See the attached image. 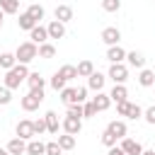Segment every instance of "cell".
<instances>
[{
    "instance_id": "obj_47",
    "label": "cell",
    "mask_w": 155,
    "mask_h": 155,
    "mask_svg": "<svg viewBox=\"0 0 155 155\" xmlns=\"http://www.w3.org/2000/svg\"><path fill=\"white\" fill-rule=\"evenodd\" d=\"M0 155H10V153H7V150H2V148H0Z\"/></svg>"
},
{
    "instance_id": "obj_35",
    "label": "cell",
    "mask_w": 155,
    "mask_h": 155,
    "mask_svg": "<svg viewBox=\"0 0 155 155\" xmlns=\"http://www.w3.org/2000/svg\"><path fill=\"white\" fill-rule=\"evenodd\" d=\"M65 116H73V119H82V104H70Z\"/></svg>"
},
{
    "instance_id": "obj_39",
    "label": "cell",
    "mask_w": 155,
    "mask_h": 155,
    "mask_svg": "<svg viewBox=\"0 0 155 155\" xmlns=\"http://www.w3.org/2000/svg\"><path fill=\"white\" fill-rule=\"evenodd\" d=\"M126 116L136 121V119H140V116H143V109H140L138 104H133V102H131V109H128V114H126Z\"/></svg>"
},
{
    "instance_id": "obj_37",
    "label": "cell",
    "mask_w": 155,
    "mask_h": 155,
    "mask_svg": "<svg viewBox=\"0 0 155 155\" xmlns=\"http://www.w3.org/2000/svg\"><path fill=\"white\" fill-rule=\"evenodd\" d=\"M63 150H61V145L56 143V140H51V143H46V150H44V155H61Z\"/></svg>"
},
{
    "instance_id": "obj_9",
    "label": "cell",
    "mask_w": 155,
    "mask_h": 155,
    "mask_svg": "<svg viewBox=\"0 0 155 155\" xmlns=\"http://www.w3.org/2000/svg\"><path fill=\"white\" fill-rule=\"evenodd\" d=\"M17 138H22V140H31L34 138V128H31V121L29 119H22L17 124Z\"/></svg>"
},
{
    "instance_id": "obj_12",
    "label": "cell",
    "mask_w": 155,
    "mask_h": 155,
    "mask_svg": "<svg viewBox=\"0 0 155 155\" xmlns=\"http://www.w3.org/2000/svg\"><path fill=\"white\" fill-rule=\"evenodd\" d=\"M46 31H48V39H63V36H65V24L58 22V19H53V22L46 27Z\"/></svg>"
},
{
    "instance_id": "obj_38",
    "label": "cell",
    "mask_w": 155,
    "mask_h": 155,
    "mask_svg": "<svg viewBox=\"0 0 155 155\" xmlns=\"http://www.w3.org/2000/svg\"><path fill=\"white\" fill-rule=\"evenodd\" d=\"M128 109H131V102H128V99L116 102V114H119V116H126V114H128Z\"/></svg>"
},
{
    "instance_id": "obj_18",
    "label": "cell",
    "mask_w": 155,
    "mask_h": 155,
    "mask_svg": "<svg viewBox=\"0 0 155 155\" xmlns=\"http://www.w3.org/2000/svg\"><path fill=\"white\" fill-rule=\"evenodd\" d=\"M75 70H78V78H90V75L94 73V65H92V61H87V58H85V61H80V63H78V68H75Z\"/></svg>"
},
{
    "instance_id": "obj_2",
    "label": "cell",
    "mask_w": 155,
    "mask_h": 155,
    "mask_svg": "<svg viewBox=\"0 0 155 155\" xmlns=\"http://www.w3.org/2000/svg\"><path fill=\"white\" fill-rule=\"evenodd\" d=\"M36 56H39V46H36V44H31V41L19 44V46H17V51H15V58H17V63H22V65L31 63Z\"/></svg>"
},
{
    "instance_id": "obj_25",
    "label": "cell",
    "mask_w": 155,
    "mask_h": 155,
    "mask_svg": "<svg viewBox=\"0 0 155 155\" xmlns=\"http://www.w3.org/2000/svg\"><path fill=\"white\" fill-rule=\"evenodd\" d=\"M61 102L63 104H78V99H75V87H65V90H61Z\"/></svg>"
},
{
    "instance_id": "obj_5",
    "label": "cell",
    "mask_w": 155,
    "mask_h": 155,
    "mask_svg": "<svg viewBox=\"0 0 155 155\" xmlns=\"http://www.w3.org/2000/svg\"><path fill=\"white\" fill-rule=\"evenodd\" d=\"M61 126H63V131H65V133H70V136H78V133L82 131V119H73V116H65Z\"/></svg>"
},
{
    "instance_id": "obj_26",
    "label": "cell",
    "mask_w": 155,
    "mask_h": 155,
    "mask_svg": "<svg viewBox=\"0 0 155 155\" xmlns=\"http://www.w3.org/2000/svg\"><path fill=\"white\" fill-rule=\"evenodd\" d=\"M17 65V58H15V53H0V68H5V70H10V68H15Z\"/></svg>"
},
{
    "instance_id": "obj_36",
    "label": "cell",
    "mask_w": 155,
    "mask_h": 155,
    "mask_svg": "<svg viewBox=\"0 0 155 155\" xmlns=\"http://www.w3.org/2000/svg\"><path fill=\"white\" fill-rule=\"evenodd\" d=\"M116 140H119V138H116L114 133H109V131H104V133H102V143H104L107 148H114V145H116Z\"/></svg>"
},
{
    "instance_id": "obj_17",
    "label": "cell",
    "mask_w": 155,
    "mask_h": 155,
    "mask_svg": "<svg viewBox=\"0 0 155 155\" xmlns=\"http://www.w3.org/2000/svg\"><path fill=\"white\" fill-rule=\"evenodd\" d=\"M126 61H128L131 68H140V70H143V65H145V58H143V53H138V51L126 53Z\"/></svg>"
},
{
    "instance_id": "obj_30",
    "label": "cell",
    "mask_w": 155,
    "mask_h": 155,
    "mask_svg": "<svg viewBox=\"0 0 155 155\" xmlns=\"http://www.w3.org/2000/svg\"><path fill=\"white\" fill-rule=\"evenodd\" d=\"M27 15L39 24V19H44V7H41V5H29V7H27Z\"/></svg>"
},
{
    "instance_id": "obj_4",
    "label": "cell",
    "mask_w": 155,
    "mask_h": 155,
    "mask_svg": "<svg viewBox=\"0 0 155 155\" xmlns=\"http://www.w3.org/2000/svg\"><path fill=\"white\" fill-rule=\"evenodd\" d=\"M109 78L114 80V85H124V82L128 80V68H126L124 63H111V68H109Z\"/></svg>"
},
{
    "instance_id": "obj_1",
    "label": "cell",
    "mask_w": 155,
    "mask_h": 155,
    "mask_svg": "<svg viewBox=\"0 0 155 155\" xmlns=\"http://www.w3.org/2000/svg\"><path fill=\"white\" fill-rule=\"evenodd\" d=\"M29 78V70H27V65H22V63H17L15 68H10L7 73H5V87L7 90H17L24 80Z\"/></svg>"
},
{
    "instance_id": "obj_23",
    "label": "cell",
    "mask_w": 155,
    "mask_h": 155,
    "mask_svg": "<svg viewBox=\"0 0 155 155\" xmlns=\"http://www.w3.org/2000/svg\"><path fill=\"white\" fill-rule=\"evenodd\" d=\"M56 143L61 145V150H73V148H75V136L63 133V136H58V140H56Z\"/></svg>"
},
{
    "instance_id": "obj_40",
    "label": "cell",
    "mask_w": 155,
    "mask_h": 155,
    "mask_svg": "<svg viewBox=\"0 0 155 155\" xmlns=\"http://www.w3.org/2000/svg\"><path fill=\"white\" fill-rule=\"evenodd\" d=\"M75 99H78V104H85V99H87V87H75Z\"/></svg>"
},
{
    "instance_id": "obj_33",
    "label": "cell",
    "mask_w": 155,
    "mask_h": 155,
    "mask_svg": "<svg viewBox=\"0 0 155 155\" xmlns=\"http://www.w3.org/2000/svg\"><path fill=\"white\" fill-rule=\"evenodd\" d=\"M121 0H102V10L104 12H119Z\"/></svg>"
},
{
    "instance_id": "obj_7",
    "label": "cell",
    "mask_w": 155,
    "mask_h": 155,
    "mask_svg": "<svg viewBox=\"0 0 155 155\" xmlns=\"http://www.w3.org/2000/svg\"><path fill=\"white\" fill-rule=\"evenodd\" d=\"M29 39H31V44H36V46L46 44V41H48V31H46V27L36 24V27H34V29L29 31Z\"/></svg>"
},
{
    "instance_id": "obj_19",
    "label": "cell",
    "mask_w": 155,
    "mask_h": 155,
    "mask_svg": "<svg viewBox=\"0 0 155 155\" xmlns=\"http://www.w3.org/2000/svg\"><path fill=\"white\" fill-rule=\"evenodd\" d=\"M126 97H128V90H126L124 85H114L111 92H109V99H111V102H124Z\"/></svg>"
},
{
    "instance_id": "obj_10",
    "label": "cell",
    "mask_w": 155,
    "mask_h": 155,
    "mask_svg": "<svg viewBox=\"0 0 155 155\" xmlns=\"http://www.w3.org/2000/svg\"><path fill=\"white\" fill-rule=\"evenodd\" d=\"M107 61H109V63H124V61H126V51H124L119 44H116V46H109V48H107Z\"/></svg>"
},
{
    "instance_id": "obj_41",
    "label": "cell",
    "mask_w": 155,
    "mask_h": 155,
    "mask_svg": "<svg viewBox=\"0 0 155 155\" xmlns=\"http://www.w3.org/2000/svg\"><path fill=\"white\" fill-rule=\"evenodd\" d=\"M10 102H12V94H10V90L2 85V87H0V104H10Z\"/></svg>"
},
{
    "instance_id": "obj_46",
    "label": "cell",
    "mask_w": 155,
    "mask_h": 155,
    "mask_svg": "<svg viewBox=\"0 0 155 155\" xmlns=\"http://www.w3.org/2000/svg\"><path fill=\"white\" fill-rule=\"evenodd\" d=\"M2 17H5V12L0 10V29H2Z\"/></svg>"
},
{
    "instance_id": "obj_3",
    "label": "cell",
    "mask_w": 155,
    "mask_h": 155,
    "mask_svg": "<svg viewBox=\"0 0 155 155\" xmlns=\"http://www.w3.org/2000/svg\"><path fill=\"white\" fill-rule=\"evenodd\" d=\"M41 102H44V90H29L22 97V109L24 111H34V109H39Z\"/></svg>"
},
{
    "instance_id": "obj_32",
    "label": "cell",
    "mask_w": 155,
    "mask_h": 155,
    "mask_svg": "<svg viewBox=\"0 0 155 155\" xmlns=\"http://www.w3.org/2000/svg\"><path fill=\"white\" fill-rule=\"evenodd\" d=\"M48 82H51V87H53L56 92H61V90H65V80L61 78V73H53V78H51Z\"/></svg>"
},
{
    "instance_id": "obj_6",
    "label": "cell",
    "mask_w": 155,
    "mask_h": 155,
    "mask_svg": "<svg viewBox=\"0 0 155 155\" xmlns=\"http://www.w3.org/2000/svg\"><path fill=\"white\" fill-rule=\"evenodd\" d=\"M126 155H140L143 153V145L138 143V140H133V138H121V145H119Z\"/></svg>"
},
{
    "instance_id": "obj_22",
    "label": "cell",
    "mask_w": 155,
    "mask_h": 155,
    "mask_svg": "<svg viewBox=\"0 0 155 155\" xmlns=\"http://www.w3.org/2000/svg\"><path fill=\"white\" fill-rule=\"evenodd\" d=\"M27 82H29V90H44V85H46V80H44L39 73H29Z\"/></svg>"
},
{
    "instance_id": "obj_27",
    "label": "cell",
    "mask_w": 155,
    "mask_h": 155,
    "mask_svg": "<svg viewBox=\"0 0 155 155\" xmlns=\"http://www.w3.org/2000/svg\"><path fill=\"white\" fill-rule=\"evenodd\" d=\"M0 10L5 15H15L19 10V0H0Z\"/></svg>"
},
{
    "instance_id": "obj_34",
    "label": "cell",
    "mask_w": 155,
    "mask_h": 155,
    "mask_svg": "<svg viewBox=\"0 0 155 155\" xmlns=\"http://www.w3.org/2000/svg\"><path fill=\"white\" fill-rule=\"evenodd\" d=\"M31 128H34V136L46 133V121H44V116H39L36 121H31Z\"/></svg>"
},
{
    "instance_id": "obj_31",
    "label": "cell",
    "mask_w": 155,
    "mask_h": 155,
    "mask_svg": "<svg viewBox=\"0 0 155 155\" xmlns=\"http://www.w3.org/2000/svg\"><path fill=\"white\" fill-rule=\"evenodd\" d=\"M53 56H56V46L53 44L46 41V44L39 46V58H53Z\"/></svg>"
},
{
    "instance_id": "obj_21",
    "label": "cell",
    "mask_w": 155,
    "mask_h": 155,
    "mask_svg": "<svg viewBox=\"0 0 155 155\" xmlns=\"http://www.w3.org/2000/svg\"><path fill=\"white\" fill-rule=\"evenodd\" d=\"M44 150H46V143L36 140V138H31V140L27 143V153H29V155H44Z\"/></svg>"
},
{
    "instance_id": "obj_14",
    "label": "cell",
    "mask_w": 155,
    "mask_h": 155,
    "mask_svg": "<svg viewBox=\"0 0 155 155\" xmlns=\"http://www.w3.org/2000/svg\"><path fill=\"white\" fill-rule=\"evenodd\" d=\"M5 150H7L10 155H22V153H27V143H24L22 138H12Z\"/></svg>"
},
{
    "instance_id": "obj_24",
    "label": "cell",
    "mask_w": 155,
    "mask_h": 155,
    "mask_svg": "<svg viewBox=\"0 0 155 155\" xmlns=\"http://www.w3.org/2000/svg\"><path fill=\"white\" fill-rule=\"evenodd\" d=\"M138 82H140L143 87H150V85L155 82V73H153V70H148V68H143V70H140V75H138Z\"/></svg>"
},
{
    "instance_id": "obj_43",
    "label": "cell",
    "mask_w": 155,
    "mask_h": 155,
    "mask_svg": "<svg viewBox=\"0 0 155 155\" xmlns=\"http://www.w3.org/2000/svg\"><path fill=\"white\" fill-rule=\"evenodd\" d=\"M94 114H97L94 104H92V102H85V104H82V116H94Z\"/></svg>"
},
{
    "instance_id": "obj_16",
    "label": "cell",
    "mask_w": 155,
    "mask_h": 155,
    "mask_svg": "<svg viewBox=\"0 0 155 155\" xmlns=\"http://www.w3.org/2000/svg\"><path fill=\"white\" fill-rule=\"evenodd\" d=\"M107 131H109V133H114L119 140H121V138H126V133H128V128H126V124H124V121H111V124L107 126Z\"/></svg>"
},
{
    "instance_id": "obj_45",
    "label": "cell",
    "mask_w": 155,
    "mask_h": 155,
    "mask_svg": "<svg viewBox=\"0 0 155 155\" xmlns=\"http://www.w3.org/2000/svg\"><path fill=\"white\" fill-rule=\"evenodd\" d=\"M140 155H155V150H143Z\"/></svg>"
},
{
    "instance_id": "obj_15",
    "label": "cell",
    "mask_w": 155,
    "mask_h": 155,
    "mask_svg": "<svg viewBox=\"0 0 155 155\" xmlns=\"http://www.w3.org/2000/svg\"><path fill=\"white\" fill-rule=\"evenodd\" d=\"M44 121H46V131L48 133H58V126L61 124H58V114L56 111H46L44 114Z\"/></svg>"
},
{
    "instance_id": "obj_20",
    "label": "cell",
    "mask_w": 155,
    "mask_h": 155,
    "mask_svg": "<svg viewBox=\"0 0 155 155\" xmlns=\"http://www.w3.org/2000/svg\"><path fill=\"white\" fill-rule=\"evenodd\" d=\"M92 104H94V109H97V111H104V109H109L111 99H109V94H104V92H97V97L92 99Z\"/></svg>"
},
{
    "instance_id": "obj_13",
    "label": "cell",
    "mask_w": 155,
    "mask_h": 155,
    "mask_svg": "<svg viewBox=\"0 0 155 155\" xmlns=\"http://www.w3.org/2000/svg\"><path fill=\"white\" fill-rule=\"evenodd\" d=\"M104 82H107V75H102L99 70H94V73L87 78V87H90V90H97V92H102Z\"/></svg>"
},
{
    "instance_id": "obj_28",
    "label": "cell",
    "mask_w": 155,
    "mask_h": 155,
    "mask_svg": "<svg viewBox=\"0 0 155 155\" xmlns=\"http://www.w3.org/2000/svg\"><path fill=\"white\" fill-rule=\"evenodd\" d=\"M17 24H19V29H27V31H31V29L36 27V22H34V19H31V17L27 15V12H22V15H19Z\"/></svg>"
},
{
    "instance_id": "obj_44",
    "label": "cell",
    "mask_w": 155,
    "mask_h": 155,
    "mask_svg": "<svg viewBox=\"0 0 155 155\" xmlns=\"http://www.w3.org/2000/svg\"><path fill=\"white\" fill-rule=\"evenodd\" d=\"M109 155H126V153H124L121 148H116V145H114V148H109Z\"/></svg>"
},
{
    "instance_id": "obj_11",
    "label": "cell",
    "mask_w": 155,
    "mask_h": 155,
    "mask_svg": "<svg viewBox=\"0 0 155 155\" xmlns=\"http://www.w3.org/2000/svg\"><path fill=\"white\" fill-rule=\"evenodd\" d=\"M53 17L58 19V22H70L73 19V7L70 5H56V10H53Z\"/></svg>"
},
{
    "instance_id": "obj_42",
    "label": "cell",
    "mask_w": 155,
    "mask_h": 155,
    "mask_svg": "<svg viewBox=\"0 0 155 155\" xmlns=\"http://www.w3.org/2000/svg\"><path fill=\"white\" fill-rule=\"evenodd\" d=\"M143 119H145L148 124H153V126H155V104H153V107H148V109L143 111Z\"/></svg>"
},
{
    "instance_id": "obj_8",
    "label": "cell",
    "mask_w": 155,
    "mask_h": 155,
    "mask_svg": "<svg viewBox=\"0 0 155 155\" xmlns=\"http://www.w3.org/2000/svg\"><path fill=\"white\" fill-rule=\"evenodd\" d=\"M102 41H104L107 46H116V44L121 41V31H119L116 27H107V29L102 31Z\"/></svg>"
},
{
    "instance_id": "obj_29",
    "label": "cell",
    "mask_w": 155,
    "mask_h": 155,
    "mask_svg": "<svg viewBox=\"0 0 155 155\" xmlns=\"http://www.w3.org/2000/svg\"><path fill=\"white\" fill-rule=\"evenodd\" d=\"M58 73H61V78H63L65 82L78 78V70H75V65H61V68H58Z\"/></svg>"
}]
</instances>
